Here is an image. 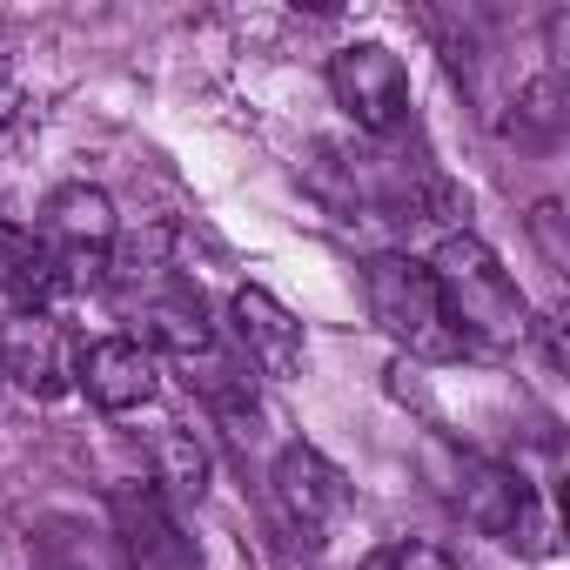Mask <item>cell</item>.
<instances>
[{
  "instance_id": "obj_1",
  "label": "cell",
  "mask_w": 570,
  "mask_h": 570,
  "mask_svg": "<svg viewBox=\"0 0 570 570\" xmlns=\"http://www.w3.org/2000/svg\"><path fill=\"white\" fill-rule=\"evenodd\" d=\"M430 282H436V303L456 330V343L476 350H517L530 336V303L510 282V268L476 242V235H450L430 255Z\"/></svg>"
},
{
  "instance_id": "obj_2",
  "label": "cell",
  "mask_w": 570,
  "mask_h": 570,
  "mask_svg": "<svg viewBox=\"0 0 570 570\" xmlns=\"http://www.w3.org/2000/svg\"><path fill=\"white\" fill-rule=\"evenodd\" d=\"M141 330H148V343H155L161 356H175V363L188 370V383H202L208 403H222V410L242 403V363H235L228 343L208 330L202 296H188L181 282H175V289H161V296H148V303H141Z\"/></svg>"
},
{
  "instance_id": "obj_3",
  "label": "cell",
  "mask_w": 570,
  "mask_h": 570,
  "mask_svg": "<svg viewBox=\"0 0 570 570\" xmlns=\"http://www.w3.org/2000/svg\"><path fill=\"white\" fill-rule=\"evenodd\" d=\"M370 309H376V323H383L410 356L443 363V356L463 350L456 330H450V316H443V303H436V282H430L423 262L376 255V262H370Z\"/></svg>"
},
{
  "instance_id": "obj_4",
  "label": "cell",
  "mask_w": 570,
  "mask_h": 570,
  "mask_svg": "<svg viewBox=\"0 0 570 570\" xmlns=\"http://www.w3.org/2000/svg\"><path fill=\"white\" fill-rule=\"evenodd\" d=\"M275 510H282V523H289L309 550H323L330 543V530L343 523V510H350V483H343V470L323 456V450H309V443H289L275 456Z\"/></svg>"
},
{
  "instance_id": "obj_5",
  "label": "cell",
  "mask_w": 570,
  "mask_h": 570,
  "mask_svg": "<svg viewBox=\"0 0 570 570\" xmlns=\"http://www.w3.org/2000/svg\"><path fill=\"white\" fill-rule=\"evenodd\" d=\"M48 255L68 268V289H81V282H95L108 268V248H115V202L88 181L75 188H55L48 202Z\"/></svg>"
},
{
  "instance_id": "obj_6",
  "label": "cell",
  "mask_w": 570,
  "mask_h": 570,
  "mask_svg": "<svg viewBox=\"0 0 570 570\" xmlns=\"http://www.w3.org/2000/svg\"><path fill=\"white\" fill-rule=\"evenodd\" d=\"M330 88H336V101L356 115V128H370V135H390V128L403 121V108H410V75H403V61H396L390 48H376V41L343 48V55L330 61Z\"/></svg>"
},
{
  "instance_id": "obj_7",
  "label": "cell",
  "mask_w": 570,
  "mask_h": 570,
  "mask_svg": "<svg viewBox=\"0 0 570 570\" xmlns=\"http://www.w3.org/2000/svg\"><path fill=\"white\" fill-rule=\"evenodd\" d=\"M115 517H121V550H128V570H202L195 543L181 537V523L168 517L161 490H121L115 497Z\"/></svg>"
},
{
  "instance_id": "obj_8",
  "label": "cell",
  "mask_w": 570,
  "mask_h": 570,
  "mask_svg": "<svg viewBox=\"0 0 570 570\" xmlns=\"http://www.w3.org/2000/svg\"><path fill=\"white\" fill-rule=\"evenodd\" d=\"M450 503H456L476 530H490V537H510V530L530 523V490H523V476L503 470V463H490V456H456V470H450Z\"/></svg>"
},
{
  "instance_id": "obj_9",
  "label": "cell",
  "mask_w": 570,
  "mask_h": 570,
  "mask_svg": "<svg viewBox=\"0 0 570 570\" xmlns=\"http://www.w3.org/2000/svg\"><path fill=\"white\" fill-rule=\"evenodd\" d=\"M61 296H68V268L48 255V242L0 222V303H8V316H48Z\"/></svg>"
},
{
  "instance_id": "obj_10",
  "label": "cell",
  "mask_w": 570,
  "mask_h": 570,
  "mask_svg": "<svg viewBox=\"0 0 570 570\" xmlns=\"http://www.w3.org/2000/svg\"><path fill=\"white\" fill-rule=\"evenodd\" d=\"M75 383L88 390V403H101V410L121 416V410H141L155 396V356L141 343H128V336H101V343L81 350Z\"/></svg>"
},
{
  "instance_id": "obj_11",
  "label": "cell",
  "mask_w": 570,
  "mask_h": 570,
  "mask_svg": "<svg viewBox=\"0 0 570 570\" xmlns=\"http://www.w3.org/2000/svg\"><path fill=\"white\" fill-rule=\"evenodd\" d=\"M0 370L35 396H61L68 376H75L61 323L55 316H8V330H0Z\"/></svg>"
},
{
  "instance_id": "obj_12",
  "label": "cell",
  "mask_w": 570,
  "mask_h": 570,
  "mask_svg": "<svg viewBox=\"0 0 570 570\" xmlns=\"http://www.w3.org/2000/svg\"><path fill=\"white\" fill-rule=\"evenodd\" d=\"M235 343L262 376H303V323L268 289H235Z\"/></svg>"
},
{
  "instance_id": "obj_13",
  "label": "cell",
  "mask_w": 570,
  "mask_h": 570,
  "mask_svg": "<svg viewBox=\"0 0 570 570\" xmlns=\"http://www.w3.org/2000/svg\"><path fill=\"white\" fill-rule=\"evenodd\" d=\"M35 570H128V550L108 523H88L75 510H55L28 530Z\"/></svg>"
},
{
  "instance_id": "obj_14",
  "label": "cell",
  "mask_w": 570,
  "mask_h": 570,
  "mask_svg": "<svg viewBox=\"0 0 570 570\" xmlns=\"http://www.w3.org/2000/svg\"><path fill=\"white\" fill-rule=\"evenodd\" d=\"M168 470H175V490H188V497H202V476H208V456L181 436V430H168Z\"/></svg>"
},
{
  "instance_id": "obj_15",
  "label": "cell",
  "mask_w": 570,
  "mask_h": 570,
  "mask_svg": "<svg viewBox=\"0 0 570 570\" xmlns=\"http://www.w3.org/2000/svg\"><path fill=\"white\" fill-rule=\"evenodd\" d=\"M363 570H456L436 543H396V550H383V557H370Z\"/></svg>"
},
{
  "instance_id": "obj_16",
  "label": "cell",
  "mask_w": 570,
  "mask_h": 570,
  "mask_svg": "<svg viewBox=\"0 0 570 570\" xmlns=\"http://www.w3.org/2000/svg\"><path fill=\"white\" fill-rule=\"evenodd\" d=\"M14 108H21V88H14V75H8V68H0V128L14 121Z\"/></svg>"
}]
</instances>
